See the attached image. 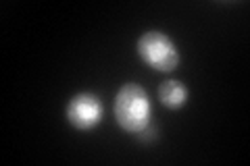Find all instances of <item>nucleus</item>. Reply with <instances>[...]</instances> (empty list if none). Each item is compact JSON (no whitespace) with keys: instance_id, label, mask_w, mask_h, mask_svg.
I'll use <instances>...</instances> for the list:
<instances>
[{"instance_id":"f257e3e1","label":"nucleus","mask_w":250,"mask_h":166,"mask_svg":"<svg viewBox=\"0 0 250 166\" xmlns=\"http://www.w3.org/2000/svg\"><path fill=\"white\" fill-rule=\"evenodd\" d=\"M115 118L129 133H142L150 125V102L136 83H125L115 98Z\"/></svg>"},{"instance_id":"f03ea898","label":"nucleus","mask_w":250,"mask_h":166,"mask_svg":"<svg viewBox=\"0 0 250 166\" xmlns=\"http://www.w3.org/2000/svg\"><path fill=\"white\" fill-rule=\"evenodd\" d=\"M138 54L156 71H173L179 65L177 46L163 31H146L140 36Z\"/></svg>"},{"instance_id":"7ed1b4c3","label":"nucleus","mask_w":250,"mask_h":166,"mask_svg":"<svg viewBox=\"0 0 250 166\" xmlns=\"http://www.w3.org/2000/svg\"><path fill=\"white\" fill-rule=\"evenodd\" d=\"M67 118L75 129L90 131L103 121V102L94 93H77L67 104Z\"/></svg>"},{"instance_id":"20e7f679","label":"nucleus","mask_w":250,"mask_h":166,"mask_svg":"<svg viewBox=\"0 0 250 166\" xmlns=\"http://www.w3.org/2000/svg\"><path fill=\"white\" fill-rule=\"evenodd\" d=\"M159 100L165 104L167 108H182L188 100V90L182 81H173V79H169V81L161 83L159 88Z\"/></svg>"}]
</instances>
